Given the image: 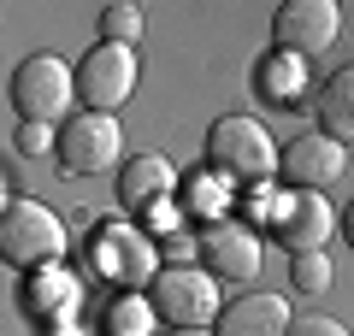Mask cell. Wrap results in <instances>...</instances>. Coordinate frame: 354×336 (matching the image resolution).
Wrapping results in <instances>:
<instances>
[{
    "instance_id": "obj_16",
    "label": "cell",
    "mask_w": 354,
    "mask_h": 336,
    "mask_svg": "<svg viewBox=\"0 0 354 336\" xmlns=\"http://www.w3.org/2000/svg\"><path fill=\"white\" fill-rule=\"evenodd\" d=\"M290 283L301 289V295L330 289V260H325V248H313V254H290Z\"/></svg>"
},
{
    "instance_id": "obj_6",
    "label": "cell",
    "mask_w": 354,
    "mask_h": 336,
    "mask_svg": "<svg viewBox=\"0 0 354 336\" xmlns=\"http://www.w3.org/2000/svg\"><path fill=\"white\" fill-rule=\"evenodd\" d=\"M124 148V130L113 124V112H77L59 124V165L71 177H95L118 160Z\"/></svg>"
},
{
    "instance_id": "obj_10",
    "label": "cell",
    "mask_w": 354,
    "mask_h": 336,
    "mask_svg": "<svg viewBox=\"0 0 354 336\" xmlns=\"http://www.w3.org/2000/svg\"><path fill=\"white\" fill-rule=\"evenodd\" d=\"M330 230H337V218H330L325 195H307V189H295V195H283L278 207H272V236H278L290 254H313V248H325Z\"/></svg>"
},
{
    "instance_id": "obj_13",
    "label": "cell",
    "mask_w": 354,
    "mask_h": 336,
    "mask_svg": "<svg viewBox=\"0 0 354 336\" xmlns=\"http://www.w3.org/2000/svg\"><path fill=\"white\" fill-rule=\"evenodd\" d=\"M313 112H319V130H325L330 142H354V65H342V71L319 88Z\"/></svg>"
},
{
    "instance_id": "obj_9",
    "label": "cell",
    "mask_w": 354,
    "mask_h": 336,
    "mask_svg": "<svg viewBox=\"0 0 354 336\" xmlns=\"http://www.w3.org/2000/svg\"><path fill=\"white\" fill-rule=\"evenodd\" d=\"M283 177H290V189H307V195H325L330 183H342L348 177V160H342V142H330L325 130H313V136H295L290 148H283Z\"/></svg>"
},
{
    "instance_id": "obj_20",
    "label": "cell",
    "mask_w": 354,
    "mask_h": 336,
    "mask_svg": "<svg viewBox=\"0 0 354 336\" xmlns=\"http://www.w3.org/2000/svg\"><path fill=\"white\" fill-rule=\"evenodd\" d=\"M18 153H59V136H48V124H18Z\"/></svg>"
},
{
    "instance_id": "obj_22",
    "label": "cell",
    "mask_w": 354,
    "mask_h": 336,
    "mask_svg": "<svg viewBox=\"0 0 354 336\" xmlns=\"http://www.w3.org/2000/svg\"><path fill=\"white\" fill-rule=\"evenodd\" d=\"M171 336H213V330H171Z\"/></svg>"
},
{
    "instance_id": "obj_12",
    "label": "cell",
    "mask_w": 354,
    "mask_h": 336,
    "mask_svg": "<svg viewBox=\"0 0 354 336\" xmlns=\"http://www.w3.org/2000/svg\"><path fill=\"white\" fill-rule=\"evenodd\" d=\"M213 336H290V301L283 295H242L218 312Z\"/></svg>"
},
{
    "instance_id": "obj_18",
    "label": "cell",
    "mask_w": 354,
    "mask_h": 336,
    "mask_svg": "<svg viewBox=\"0 0 354 336\" xmlns=\"http://www.w3.org/2000/svg\"><path fill=\"white\" fill-rule=\"evenodd\" d=\"M148 319H160V312H153V301H118L113 336H142V330H148Z\"/></svg>"
},
{
    "instance_id": "obj_2",
    "label": "cell",
    "mask_w": 354,
    "mask_h": 336,
    "mask_svg": "<svg viewBox=\"0 0 354 336\" xmlns=\"http://www.w3.org/2000/svg\"><path fill=\"white\" fill-rule=\"evenodd\" d=\"M148 301H153V312H160L171 330H207V324H218V312H225L218 277L201 272V265H165V272L153 277Z\"/></svg>"
},
{
    "instance_id": "obj_7",
    "label": "cell",
    "mask_w": 354,
    "mask_h": 336,
    "mask_svg": "<svg viewBox=\"0 0 354 336\" xmlns=\"http://www.w3.org/2000/svg\"><path fill=\"white\" fill-rule=\"evenodd\" d=\"M130 88H136V53H130V48L101 41V48H88V53H83V65H77V100H83L88 112H113V106H124Z\"/></svg>"
},
{
    "instance_id": "obj_11",
    "label": "cell",
    "mask_w": 354,
    "mask_h": 336,
    "mask_svg": "<svg viewBox=\"0 0 354 336\" xmlns=\"http://www.w3.org/2000/svg\"><path fill=\"white\" fill-rule=\"evenodd\" d=\"M201 272L242 277V283H248V277L260 272V236H254L248 224H236V218L207 224V230H201Z\"/></svg>"
},
{
    "instance_id": "obj_4",
    "label": "cell",
    "mask_w": 354,
    "mask_h": 336,
    "mask_svg": "<svg viewBox=\"0 0 354 336\" xmlns=\"http://www.w3.org/2000/svg\"><path fill=\"white\" fill-rule=\"evenodd\" d=\"M88 254H95V272H101L106 283H118V289H153V277L165 272L160 254H153V242L124 218H106L101 230H95V242H88Z\"/></svg>"
},
{
    "instance_id": "obj_8",
    "label": "cell",
    "mask_w": 354,
    "mask_h": 336,
    "mask_svg": "<svg viewBox=\"0 0 354 336\" xmlns=\"http://www.w3.org/2000/svg\"><path fill=\"white\" fill-rule=\"evenodd\" d=\"M342 36V12L330 0H283L278 18H272V41L278 53H295V59H313L330 41Z\"/></svg>"
},
{
    "instance_id": "obj_1",
    "label": "cell",
    "mask_w": 354,
    "mask_h": 336,
    "mask_svg": "<svg viewBox=\"0 0 354 336\" xmlns=\"http://www.w3.org/2000/svg\"><path fill=\"white\" fill-rule=\"evenodd\" d=\"M278 165H283V148L248 112H230L207 130V171L225 177V183H266Z\"/></svg>"
},
{
    "instance_id": "obj_5",
    "label": "cell",
    "mask_w": 354,
    "mask_h": 336,
    "mask_svg": "<svg viewBox=\"0 0 354 336\" xmlns=\"http://www.w3.org/2000/svg\"><path fill=\"white\" fill-rule=\"evenodd\" d=\"M0 254H6V265H18V272L48 265V260L65 254V224L53 218L41 200H6V212H0Z\"/></svg>"
},
{
    "instance_id": "obj_21",
    "label": "cell",
    "mask_w": 354,
    "mask_h": 336,
    "mask_svg": "<svg viewBox=\"0 0 354 336\" xmlns=\"http://www.w3.org/2000/svg\"><path fill=\"white\" fill-rule=\"evenodd\" d=\"M337 224H342V242H348V248H354V200H348V207H342V218H337Z\"/></svg>"
},
{
    "instance_id": "obj_3",
    "label": "cell",
    "mask_w": 354,
    "mask_h": 336,
    "mask_svg": "<svg viewBox=\"0 0 354 336\" xmlns=\"http://www.w3.org/2000/svg\"><path fill=\"white\" fill-rule=\"evenodd\" d=\"M71 100H77V71L59 53H30L12 71V106L24 124H53L71 112Z\"/></svg>"
},
{
    "instance_id": "obj_17",
    "label": "cell",
    "mask_w": 354,
    "mask_h": 336,
    "mask_svg": "<svg viewBox=\"0 0 354 336\" xmlns=\"http://www.w3.org/2000/svg\"><path fill=\"white\" fill-rule=\"evenodd\" d=\"M101 36L113 48H130L142 36V6H101Z\"/></svg>"
},
{
    "instance_id": "obj_19",
    "label": "cell",
    "mask_w": 354,
    "mask_h": 336,
    "mask_svg": "<svg viewBox=\"0 0 354 336\" xmlns=\"http://www.w3.org/2000/svg\"><path fill=\"white\" fill-rule=\"evenodd\" d=\"M290 336H348V330L330 312H301V319H290Z\"/></svg>"
},
{
    "instance_id": "obj_15",
    "label": "cell",
    "mask_w": 354,
    "mask_h": 336,
    "mask_svg": "<svg viewBox=\"0 0 354 336\" xmlns=\"http://www.w3.org/2000/svg\"><path fill=\"white\" fill-rule=\"evenodd\" d=\"M260 88L278 100V106H295V100L307 95V65L295 59V53H272V59L260 65Z\"/></svg>"
},
{
    "instance_id": "obj_14",
    "label": "cell",
    "mask_w": 354,
    "mask_h": 336,
    "mask_svg": "<svg viewBox=\"0 0 354 336\" xmlns=\"http://www.w3.org/2000/svg\"><path fill=\"white\" fill-rule=\"evenodd\" d=\"M171 183H177V171L160 160V153H136V160L124 165V177H118L124 200H130V207H148V212H153V200L171 195Z\"/></svg>"
}]
</instances>
